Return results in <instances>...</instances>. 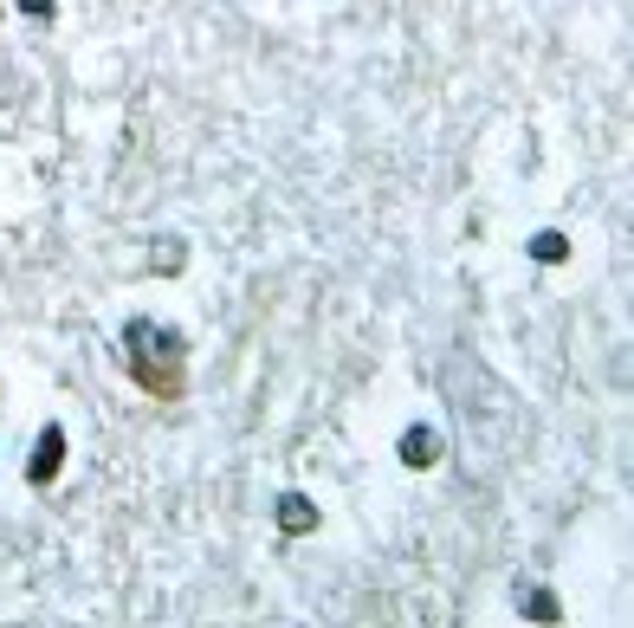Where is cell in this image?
Segmentation results:
<instances>
[{"label": "cell", "instance_id": "cell-1", "mask_svg": "<svg viewBox=\"0 0 634 628\" xmlns=\"http://www.w3.org/2000/svg\"><path fill=\"white\" fill-rule=\"evenodd\" d=\"M124 357L136 389H149V402L175 408L188 395V337L175 324H156V318H129L124 324Z\"/></svg>", "mask_w": 634, "mask_h": 628}, {"label": "cell", "instance_id": "cell-2", "mask_svg": "<svg viewBox=\"0 0 634 628\" xmlns=\"http://www.w3.org/2000/svg\"><path fill=\"white\" fill-rule=\"evenodd\" d=\"M59 460H65V428L52 421V428H39V441H33V467H26V480L46 487V480L59 473Z\"/></svg>", "mask_w": 634, "mask_h": 628}, {"label": "cell", "instance_id": "cell-3", "mask_svg": "<svg viewBox=\"0 0 634 628\" xmlns=\"http://www.w3.org/2000/svg\"><path fill=\"white\" fill-rule=\"evenodd\" d=\"M278 512H285V518H278L285 531H311V525H318V512H311V500H285Z\"/></svg>", "mask_w": 634, "mask_h": 628}, {"label": "cell", "instance_id": "cell-4", "mask_svg": "<svg viewBox=\"0 0 634 628\" xmlns=\"http://www.w3.org/2000/svg\"><path fill=\"white\" fill-rule=\"evenodd\" d=\"M20 7H26V13H52V0H20Z\"/></svg>", "mask_w": 634, "mask_h": 628}]
</instances>
